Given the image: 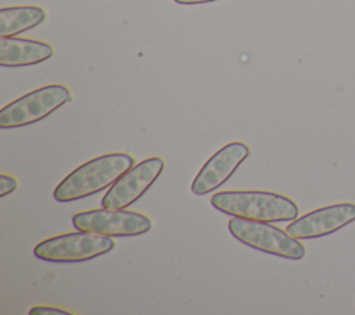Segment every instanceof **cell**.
<instances>
[{
	"label": "cell",
	"instance_id": "cell-9",
	"mask_svg": "<svg viewBox=\"0 0 355 315\" xmlns=\"http://www.w3.org/2000/svg\"><path fill=\"white\" fill-rule=\"evenodd\" d=\"M355 221L354 203H337L311 211L290 222L286 230L301 240L318 239L340 230Z\"/></svg>",
	"mask_w": 355,
	"mask_h": 315
},
{
	"label": "cell",
	"instance_id": "cell-12",
	"mask_svg": "<svg viewBox=\"0 0 355 315\" xmlns=\"http://www.w3.org/2000/svg\"><path fill=\"white\" fill-rule=\"evenodd\" d=\"M17 187H18V182L14 176L6 175V173L0 175V196L1 197L14 191Z\"/></svg>",
	"mask_w": 355,
	"mask_h": 315
},
{
	"label": "cell",
	"instance_id": "cell-5",
	"mask_svg": "<svg viewBox=\"0 0 355 315\" xmlns=\"http://www.w3.org/2000/svg\"><path fill=\"white\" fill-rule=\"evenodd\" d=\"M69 100L71 92L64 85L53 83L39 87L1 108L0 128L14 129L28 126L44 119Z\"/></svg>",
	"mask_w": 355,
	"mask_h": 315
},
{
	"label": "cell",
	"instance_id": "cell-8",
	"mask_svg": "<svg viewBox=\"0 0 355 315\" xmlns=\"http://www.w3.org/2000/svg\"><path fill=\"white\" fill-rule=\"evenodd\" d=\"M250 155V147L243 142H232L211 155L196 175L191 191L204 196L222 186Z\"/></svg>",
	"mask_w": 355,
	"mask_h": 315
},
{
	"label": "cell",
	"instance_id": "cell-6",
	"mask_svg": "<svg viewBox=\"0 0 355 315\" xmlns=\"http://www.w3.org/2000/svg\"><path fill=\"white\" fill-rule=\"evenodd\" d=\"M72 223L78 230L94 232L107 236H137L148 232L151 219L141 212L123 208H100L82 211L72 216Z\"/></svg>",
	"mask_w": 355,
	"mask_h": 315
},
{
	"label": "cell",
	"instance_id": "cell-13",
	"mask_svg": "<svg viewBox=\"0 0 355 315\" xmlns=\"http://www.w3.org/2000/svg\"><path fill=\"white\" fill-rule=\"evenodd\" d=\"M31 315H65V314H69L68 311L65 309H61V308H57V307H44V305H37V307H33L31 308L29 311Z\"/></svg>",
	"mask_w": 355,
	"mask_h": 315
},
{
	"label": "cell",
	"instance_id": "cell-2",
	"mask_svg": "<svg viewBox=\"0 0 355 315\" xmlns=\"http://www.w3.org/2000/svg\"><path fill=\"white\" fill-rule=\"evenodd\" d=\"M211 204L223 214L262 222L294 221L298 205L287 196L262 190H226L211 197Z\"/></svg>",
	"mask_w": 355,
	"mask_h": 315
},
{
	"label": "cell",
	"instance_id": "cell-4",
	"mask_svg": "<svg viewBox=\"0 0 355 315\" xmlns=\"http://www.w3.org/2000/svg\"><path fill=\"white\" fill-rule=\"evenodd\" d=\"M227 226L233 237L262 253L288 259H301L305 255V247L298 241L300 239L269 222L232 216Z\"/></svg>",
	"mask_w": 355,
	"mask_h": 315
},
{
	"label": "cell",
	"instance_id": "cell-11",
	"mask_svg": "<svg viewBox=\"0 0 355 315\" xmlns=\"http://www.w3.org/2000/svg\"><path fill=\"white\" fill-rule=\"evenodd\" d=\"M46 19V11L37 6L3 7L0 10V36H15Z\"/></svg>",
	"mask_w": 355,
	"mask_h": 315
},
{
	"label": "cell",
	"instance_id": "cell-1",
	"mask_svg": "<svg viewBox=\"0 0 355 315\" xmlns=\"http://www.w3.org/2000/svg\"><path fill=\"white\" fill-rule=\"evenodd\" d=\"M135 164V158L122 151L108 153L86 161L67 175L53 191L55 201L67 203L85 198L111 186Z\"/></svg>",
	"mask_w": 355,
	"mask_h": 315
},
{
	"label": "cell",
	"instance_id": "cell-7",
	"mask_svg": "<svg viewBox=\"0 0 355 315\" xmlns=\"http://www.w3.org/2000/svg\"><path fill=\"white\" fill-rule=\"evenodd\" d=\"M165 162L161 157H150L129 168L107 190L101 200L104 208H126L133 204L161 175Z\"/></svg>",
	"mask_w": 355,
	"mask_h": 315
},
{
	"label": "cell",
	"instance_id": "cell-3",
	"mask_svg": "<svg viewBox=\"0 0 355 315\" xmlns=\"http://www.w3.org/2000/svg\"><path fill=\"white\" fill-rule=\"evenodd\" d=\"M115 241L111 236L79 230L44 239L35 248V257L58 264L83 262L111 251Z\"/></svg>",
	"mask_w": 355,
	"mask_h": 315
},
{
	"label": "cell",
	"instance_id": "cell-14",
	"mask_svg": "<svg viewBox=\"0 0 355 315\" xmlns=\"http://www.w3.org/2000/svg\"><path fill=\"white\" fill-rule=\"evenodd\" d=\"M178 4H184V6H193V4H204V3H211L216 0H173Z\"/></svg>",
	"mask_w": 355,
	"mask_h": 315
},
{
	"label": "cell",
	"instance_id": "cell-10",
	"mask_svg": "<svg viewBox=\"0 0 355 315\" xmlns=\"http://www.w3.org/2000/svg\"><path fill=\"white\" fill-rule=\"evenodd\" d=\"M54 54L51 44L33 39L0 36V64L3 67L33 65Z\"/></svg>",
	"mask_w": 355,
	"mask_h": 315
}]
</instances>
